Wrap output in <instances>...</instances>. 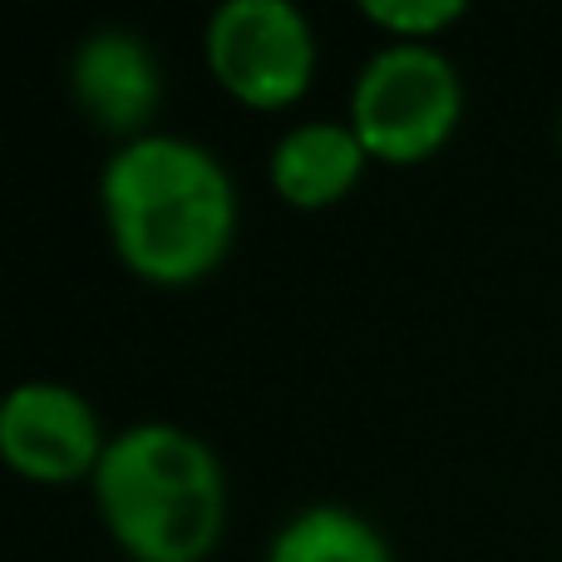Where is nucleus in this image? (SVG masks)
<instances>
[{
    "label": "nucleus",
    "mask_w": 562,
    "mask_h": 562,
    "mask_svg": "<svg viewBox=\"0 0 562 562\" xmlns=\"http://www.w3.org/2000/svg\"><path fill=\"white\" fill-rule=\"evenodd\" d=\"M207 69L247 109H286L316 75V30L291 0H227L207 20Z\"/></svg>",
    "instance_id": "4"
},
{
    "label": "nucleus",
    "mask_w": 562,
    "mask_h": 562,
    "mask_svg": "<svg viewBox=\"0 0 562 562\" xmlns=\"http://www.w3.org/2000/svg\"><path fill=\"white\" fill-rule=\"evenodd\" d=\"M89 484H94L99 518L119 543L134 528H144L148 518H158L164 508L183 504L193 494L227 488V474L217 464V454L207 449V439H198L183 425L148 419V425H128L109 439Z\"/></svg>",
    "instance_id": "3"
},
{
    "label": "nucleus",
    "mask_w": 562,
    "mask_h": 562,
    "mask_svg": "<svg viewBox=\"0 0 562 562\" xmlns=\"http://www.w3.org/2000/svg\"><path fill=\"white\" fill-rule=\"evenodd\" d=\"M558 154H562V114H558Z\"/></svg>",
    "instance_id": "10"
},
{
    "label": "nucleus",
    "mask_w": 562,
    "mask_h": 562,
    "mask_svg": "<svg viewBox=\"0 0 562 562\" xmlns=\"http://www.w3.org/2000/svg\"><path fill=\"white\" fill-rule=\"evenodd\" d=\"M267 562H395V553L366 514L340 504H311L277 528Z\"/></svg>",
    "instance_id": "8"
},
{
    "label": "nucleus",
    "mask_w": 562,
    "mask_h": 562,
    "mask_svg": "<svg viewBox=\"0 0 562 562\" xmlns=\"http://www.w3.org/2000/svg\"><path fill=\"white\" fill-rule=\"evenodd\" d=\"M464 119V79L439 45H385L350 89V128L375 164H425Z\"/></svg>",
    "instance_id": "2"
},
{
    "label": "nucleus",
    "mask_w": 562,
    "mask_h": 562,
    "mask_svg": "<svg viewBox=\"0 0 562 562\" xmlns=\"http://www.w3.org/2000/svg\"><path fill=\"white\" fill-rule=\"evenodd\" d=\"M366 164L370 154L356 138V128L336 124V119H311V124H296L277 138L267 173H272V188L286 207L321 213V207H336L360 183Z\"/></svg>",
    "instance_id": "7"
},
{
    "label": "nucleus",
    "mask_w": 562,
    "mask_h": 562,
    "mask_svg": "<svg viewBox=\"0 0 562 562\" xmlns=\"http://www.w3.org/2000/svg\"><path fill=\"white\" fill-rule=\"evenodd\" d=\"M69 89H75V104L89 114V124L134 144L148 134L158 104H164V69L144 35L94 30L69 55Z\"/></svg>",
    "instance_id": "6"
},
{
    "label": "nucleus",
    "mask_w": 562,
    "mask_h": 562,
    "mask_svg": "<svg viewBox=\"0 0 562 562\" xmlns=\"http://www.w3.org/2000/svg\"><path fill=\"white\" fill-rule=\"evenodd\" d=\"M104 445L94 405L75 385L20 380L0 395V459L30 484L94 479Z\"/></svg>",
    "instance_id": "5"
},
{
    "label": "nucleus",
    "mask_w": 562,
    "mask_h": 562,
    "mask_svg": "<svg viewBox=\"0 0 562 562\" xmlns=\"http://www.w3.org/2000/svg\"><path fill=\"white\" fill-rule=\"evenodd\" d=\"M360 15L385 30L395 45H435L445 30L469 15V5L464 0H366Z\"/></svg>",
    "instance_id": "9"
},
{
    "label": "nucleus",
    "mask_w": 562,
    "mask_h": 562,
    "mask_svg": "<svg viewBox=\"0 0 562 562\" xmlns=\"http://www.w3.org/2000/svg\"><path fill=\"white\" fill-rule=\"evenodd\" d=\"M119 262L154 286H193L217 272L237 237V188L217 154L178 134H144L99 178Z\"/></svg>",
    "instance_id": "1"
}]
</instances>
